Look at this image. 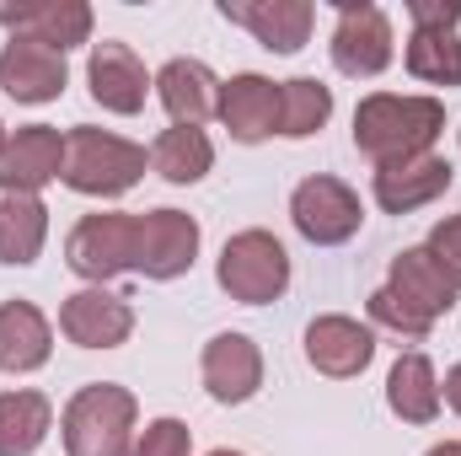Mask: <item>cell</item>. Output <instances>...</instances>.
<instances>
[{
	"label": "cell",
	"mask_w": 461,
	"mask_h": 456,
	"mask_svg": "<svg viewBox=\"0 0 461 456\" xmlns=\"http://www.w3.org/2000/svg\"><path fill=\"white\" fill-rule=\"evenodd\" d=\"M194 252H199V221L183 215V210H150L140 215V258L134 269L150 274V279H177L194 269Z\"/></svg>",
	"instance_id": "9"
},
{
	"label": "cell",
	"mask_w": 461,
	"mask_h": 456,
	"mask_svg": "<svg viewBox=\"0 0 461 456\" xmlns=\"http://www.w3.org/2000/svg\"><path fill=\"white\" fill-rule=\"evenodd\" d=\"M408 70L429 87H461V38L456 32H413Z\"/></svg>",
	"instance_id": "27"
},
{
	"label": "cell",
	"mask_w": 461,
	"mask_h": 456,
	"mask_svg": "<svg viewBox=\"0 0 461 456\" xmlns=\"http://www.w3.org/2000/svg\"><path fill=\"white\" fill-rule=\"evenodd\" d=\"M0 22L49 43V49H76L92 38V5L86 0H27V5H0Z\"/></svg>",
	"instance_id": "14"
},
{
	"label": "cell",
	"mask_w": 461,
	"mask_h": 456,
	"mask_svg": "<svg viewBox=\"0 0 461 456\" xmlns=\"http://www.w3.org/2000/svg\"><path fill=\"white\" fill-rule=\"evenodd\" d=\"M386 403L397 419L408 424H429L440 414V381H435V365L424 354H402L386 376Z\"/></svg>",
	"instance_id": "23"
},
{
	"label": "cell",
	"mask_w": 461,
	"mask_h": 456,
	"mask_svg": "<svg viewBox=\"0 0 461 456\" xmlns=\"http://www.w3.org/2000/svg\"><path fill=\"white\" fill-rule=\"evenodd\" d=\"M188 451H194V430L183 419H156V424H145V435L134 441L129 456H188Z\"/></svg>",
	"instance_id": "28"
},
{
	"label": "cell",
	"mask_w": 461,
	"mask_h": 456,
	"mask_svg": "<svg viewBox=\"0 0 461 456\" xmlns=\"http://www.w3.org/2000/svg\"><path fill=\"white\" fill-rule=\"evenodd\" d=\"M204 387L215 403H247L263 387V354L247 333H221L204 349Z\"/></svg>",
	"instance_id": "17"
},
{
	"label": "cell",
	"mask_w": 461,
	"mask_h": 456,
	"mask_svg": "<svg viewBox=\"0 0 461 456\" xmlns=\"http://www.w3.org/2000/svg\"><path fill=\"white\" fill-rule=\"evenodd\" d=\"M333 65L344 76H381L392 65V22L381 5H339Z\"/></svg>",
	"instance_id": "8"
},
{
	"label": "cell",
	"mask_w": 461,
	"mask_h": 456,
	"mask_svg": "<svg viewBox=\"0 0 461 456\" xmlns=\"http://www.w3.org/2000/svg\"><path fill=\"white\" fill-rule=\"evenodd\" d=\"M49 397L43 392H5L0 397V456H32L49 435Z\"/></svg>",
	"instance_id": "24"
},
{
	"label": "cell",
	"mask_w": 461,
	"mask_h": 456,
	"mask_svg": "<svg viewBox=\"0 0 461 456\" xmlns=\"http://www.w3.org/2000/svg\"><path fill=\"white\" fill-rule=\"evenodd\" d=\"M156 92H161V103H167V114L177 118V123H204L210 114H221V81L210 76V65H199V59H172L161 76H156Z\"/></svg>",
	"instance_id": "20"
},
{
	"label": "cell",
	"mask_w": 461,
	"mask_h": 456,
	"mask_svg": "<svg viewBox=\"0 0 461 456\" xmlns=\"http://www.w3.org/2000/svg\"><path fill=\"white\" fill-rule=\"evenodd\" d=\"M429 258L440 263V274L461 290V215H451V221H440V226L429 231Z\"/></svg>",
	"instance_id": "30"
},
{
	"label": "cell",
	"mask_w": 461,
	"mask_h": 456,
	"mask_svg": "<svg viewBox=\"0 0 461 456\" xmlns=\"http://www.w3.org/2000/svg\"><path fill=\"white\" fill-rule=\"evenodd\" d=\"M150 161H156V172H161L167 183H177V188H183V183H199V178L210 172L215 150H210L204 129H194V123H172V129L156 140Z\"/></svg>",
	"instance_id": "25"
},
{
	"label": "cell",
	"mask_w": 461,
	"mask_h": 456,
	"mask_svg": "<svg viewBox=\"0 0 461 456\" xmlns=\"http://www.w3.org/2000/svg\"><path fill=\"white\" fill-rule=\"evenodd\" d=\"M408 312H419L424 323H435V317H446L451 306H456V285L440 274V263L429 258V247H408V252H397L392 258V285H386Z\"/></svg>",
	"instance_id": "15"
},
{
	"label": "cell",
	"mask_w": 461,
	"mask_h": 456,
	"mask_svg": "<svg viewBox=\"0 0 461 456\" xmlns=\"http://www.w3.org/2000/svg\"><path fill=\"white\" fill-rule=\"evenodd\" d=\"M440 129H446V108L435 97L375 92V97H365L354 108V145L375 167H392V161H408V156H429Z\"/></svg>",
	"instance_id": "1"
},
{
	"label": "cell",
	"mask_w": 461,
	"mask_h": 456,
	"mask_svg": "<svg viewBox=\"0 0 461 456\" xmlns=\"http://www.w3.org/2000/svg\"><path fill=\"white\" fill-rule=\"evenodd\" d=\"M0 145H5V129H0Z\"/></svg>",
	"instance_id": "35"
},
{
	"label": "cell",
	"mask_w": 461,
	"mask_h": 456,
	"mask_svg": "<svg viewBox=\"0 0 461 456\" xmlns=\"http://www.w3.org/2000/svg\"><path fill=\"white\" fill-rule=\"evenodd\" d=\"M0 87L16 103H54L65 92V54L27 32H11V43L0 49Z\"/></svg>",
	"instance_id": "7"
},
{
	"label": "cell",
	"mask_w": 461,
	"mask_h": 456,
	"mask_svg": "<svg viewBox=\"0 0 461 456\" xmlns=\"http://www.w3.org/2000/svg\"><path fill=\"white\" fill-rule=\"evenodd\" d=\"M221 16L236 22V27H247V32H258L263 49L295 54L306 43V32H312L317 11L306 0H221Z\"/></svg>",
	"instance_id": "12"
},
{
	"label": "cell",
	"mask_w": 461,
	"mask_h": 456,
	"mask_svg": "<svg viewBox=\"0 0 461 456\" xmlns=\"http://www.w3.org/2000/svg\"><path fill=\"white\" fill-rule=\"evenodd\" d=\"M290 215H295V231H301L306 242H317V247L348 242V236L359 231V221H365L354 188L339 183V178H306V183L295 188V199H290Z\"/></svg>",
	"instance_id": "6"
},
{
	"label": "cell",
	"mask_w": 461,
	"mask_h": 456,
	"mask_svg": "<svg viewBox=\"0 0 461 456\" xmlns=\"http://www.w3.org/2000/svg\"><path fill=\"white\" fill-rule=\"evenodd\" d=\"M134 392L113 381H92L65 408V451L70 456H129Z\"/></svg>",
	"instance_id": "3"
},
{
	"label": "cell",
	"mask_w": 461,
	"mask_h": 456,
	"mask_svg": "<svg viewBox=\"0 0 461 456\" xmlns=\"http://www.w3.org/2000/svg\"><path fill=\"white\" fill-rule=\"evenodd\" d=\"M210 456H241V451H210Z\"/></svg>",
	"instance_id": "34"
},
{
	"label": "cell",
	"mask_w": 461,
	"mask_h": 456,
	"mask_svg": "<svg viewBox=\"0 0 461 456\" xmlns=\"http://www.w3.org/2000/svg\"><path fill=\"white\" fill-rule=\"evenodd\" d=\"M413 32H456L461 22V0H408Z\"/></svg>",
	"instance_id": "31"
},
{
	"label": "cell",
	"mask_w": 461,
	"mask_h": 456,
	"mask_svg": "<svg viewBox=\"0 0 461 456\" xmlns=\"http://www.w3.org/2000/svg\"><path fill=\"white\" fill-rule=\"evenodd\" d=\"M65 172V134L49 123H27L0 145V183L5 188H27L38 194L49 178Z\"/></svg>",
	"instance_id": "11"
},
{
	"label": "cell",
	"mask_w": 461,
	"mask_h": 456,
	"mask_svg": "<svg viewBox=\"0 0 461 456\" xmlns=\"http://www.w3.org/2000/svg\"><path fill=\"white\" fill-rule=\"evenodd\" d=\"M429 456H461V441H446V446H435Z\"/></svg>",
	"instance_id": "33"
},
{
	"label": "cell",
	"mask_w": 461,
	"mask_h": 456,
	"mask_svg": "<svg viewBox=\"0 0 461 456\" xmlns=\"http://www.w3.org/2000/svg\"><path fill=\"white\" fill-rule=\"evenodd\" d=\"M221 118L236 140H268L279 134V87L268 76H230L221 87Z\"/></svg>",
	"instance_id": "18"
},
{
	"label": "cell",
	"mask_w": 461,
	"mask_h": 456,
	"mask_svg": "<svg viewBox=\"0 0 461 456\" xmlns=\"http://www.w3.org/2000/svg\"><path fill=\"white\" fill-rule=\"evenodd\" d=\"M86 81H92V97L113 114H140L145 92H150V76H145V65L129 43H97L92 65H86Z\"/></svg>",
	"instance_id": "16"
},
{
	"label": "cell",
	"mask_w": 461,
	"mask_h": 456,
	"mask_svg": "<svg viewBox=\"0 0 461 456\" xmlns=\"http://www.w3.org/2000/svg\"><path fill=\"white\" fill-rule=\"evenodd\" d=\"M54 349V333L43 323V312L32 301H5L0 306V370L22 376V370H38Z\"/></svg>",
	"instance_id": "21"
},
{
	"label": "cell",
	"mask_w": 461,
	"mask_h": 456,
	"mask_svg": "<svg viewBox=\"0 0 461 456\" xmlns=\"http://www.w3.org/2000/svg\"><path fill=\"white\" fill-rule=\"evenodd\" d=\"M328 114H333V92H328L322 81L295 76V81L279 87V134L306 140V134H317V129L328 123Z\"/></svg>",
	"instance_id": "26"
},
{
	"label": "cell",
	"mask_w": 461,
	"mask_h": 456,
	"mask_svg": "<svg viewBox=\"0 0 461 456\" xmlns=\"http://www.w3.org/2000/svg\"><path fill=\"white\" fill-rule=\"evenodd\" d=\"M446 403H451V408L461 414V365L451 370V376H446Z\"/></svg>",
	"instance_id": "32"
},
{
	"label": "cell",
	"mask_w": 461,
	"mask_h": 456,
	"mask_svg": "<svg viewBox=\"0 0 461 456\" xmlns=\"http://www.w3.org/2000/svg\"><path fill=\"white\" fill-rule=\"evenodd\" d=\"M370 317H375L381 328L402 333V339H424V333L435 328V323H424L419 312H408V306H402V301H397L392 290H375V296H370Z\"/></svg>",
	"instance_id": "29"
},
{
	"label": "cell",
	"mask_w": 461,
	"mask_h": 456,
	"mask_svg": "<svg viewBox=\"0 0 461 456\" xmlns=\"http://www.w3.org/2000/svg\"><path fill=\"white\" fill-rule=\"evenodd\" d=\"M285 285H290V252L279 247V236L241 231V236L226 242V252H221V290L230 301L263 306V301H279Z\"/></svg>",
	"instance_id": "4"
},
{
	"label": "cell",
	"mask_w": 461,
	"mask_h": 456,
	"mask_svg": "<svg viewBox=\"0 0 461 456\" xmlns=\"http://www.w3.org/2000/svg\"><path fill=\"white\" fill-rule=\"evenodd\" d=\"M43 231H49L43 199L0 183V263H32L43 252Z\"/></svg>",
	"instance_id": "22"
},
{
	"label": "cell",
	"mask_w": 461,
	"mask_h": 456,
	"mask_svg": "<svg viewBox=\"0 0 461 456\" xmlns=\"http://www.w3.org/2000/svg\"><path fill=\"white\" fill-rule=\"evenodd\" d=\"M140 172H145V150L129 145L123 134L92 129V123H81V129L65 134V172H59V178H65L76 194H103V199H113V194H123V188L140 183Z\"/></svg>",
	"instance_id": "2"
},
{
	"label": "cell",
	"mask_w": 461,
	"mask_h": 456,
	"mask_svg": "<svg viewBox=\"0 0 461 456\" xmlns=\"http://www.w3.org/2000/svg\"><path fill=\"white\" fill-rule=\"evenodd\" d=\"M451 178H456V167L446 156H408V161L375 167V205L386 215H408L419 205H435L451 188Z\"/></svg>",
	"instance_id": "10"
},
{
	"label": "cell",
	"mask_w": 461,
	"mask_h": 456,
	"mask_svg": "<svg viewBox=\"0 0 461 456\" xmlns=\"http://www.w3.org/2000/svg\"><path fill=\"white\" fill-rule=\"evenodd\" d=\"M59 328L65 339L81 343V349H118V343L134 333V312L123 296H108V290H81L59 306Z\"/></svg>",
	"instance_id": "13"
},
{
	"label": "cell",
	"mask_w": 461,
	"mask_h": 456,
	"mask_svg": "<svg viewBox=\"0 0 461 456\" xmlns=\"http://www.w3.org/2000/svg\"><path fill=\"white\" fill-rule=\"evenodd\" d=\"M70 269L81 279H113L140 258V215H86L70 231Z\"/></svg>",
	"instance_id": "5"
},
{
	"label": "cell",
	"mask_w": 461,
	"mask_h": 456,
	"mask_svg": "<svg viewBox=\"0 0 461 456\" xmlns=\"http://www.w3.org/2000/svg\"><path fill=\"white\" fill-rule=\"evenodd\" d=\"M306 354H312V365L322 370V376H359L365 365H370V354H375V339H370V328H359L354 317H317L312 328H306Z\"/></svg>",
	"instance_id": "19"
}]
</instances>
